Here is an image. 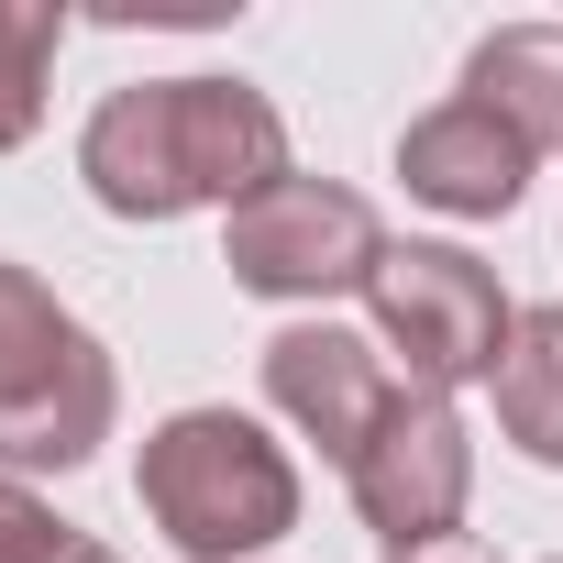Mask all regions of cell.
<instances>
[{"label": "cell", "mask_w": 563, "mask_h": 563, "mask_svg": "<svg viewBox=\"0 0 563 563\" xmlns=\"http://www.w3.org/2000/svg\"><path fill=\"white\" fill-rule=\"evenodd\" d=\"M343 486H354V519L376 530V552L464 541V508H475V431H464V409L398 387V409H387L376 442L343 464Z\"/></svg>", "instance_id": "obj_6"}, {"label": "cell", "mask_w": 563, "mask_h": 563, "mask_svg": "<svg viewBox=\"0 0 563 563\" xmlns=\"http://www.w3.org/2000/svg\"><path fill=\"white\" fill-rule=\"evenodd\" d=\"M486 398H497V442H508L519 464H552V475H563V299L519 310V332H508Z\"/></svg>", "instance_id": "obj_10"}, {"label": "cell", "mask_w": 563, "mask_h": 563, "mask_svg": "<svg viewBox=\"0 0 563 563\" xmlns=\"http://www.w3.org/2000/svg\"><path fill=\"white\" fill-rule=\"evenodd\" d=\"M387 563H475V541H431V552H387Z\"/></svg>", "instance_id": "obj_14"}, {"label": "cell", "mask_w": 563, "mask_h": 563, "mask_svg": "<svg viewBox=\"0 0 563 563\" xmlns=\"http://www.w3.org/2000/svg\"><path fill=\"white\" fill-rule=\"evenodd\" d=\"M530 144L486 111V100H431L409 133H398V177H409V199L420 210H442V221H508L519 199H530Z\"/></svg>", "instance_id": "obj_8"}, {"label": "cell", "mask_w": 563, "mask_h": 563, "mask_svg": "<svg viewBox=\"0 0 563 563\" xmlns=\"http://www.w3.org/2000/svg\"><path fill=\"white\" fill-rule=\"evenodd\" d=\"M133 497L177 563H265L299 530V453L254 409H166L133 453Z\"/></svg>", "instance_id": "obj_2"}, {"label": "cell", "mask_w": 563, "mask_h": 563, "mask_svg": "<svg viewBox=\"0 0 563 563\" xmlns=\"http://www.w3.org/2000/svg\"><path fill=\"white\" fill-rule=\"evenodd\" d=\"M122 420L111 343L45 288L34 265L0 254V475H78Z\"/></svg>", "instance_id": "obj_3"}, {"label": "cell", "mask_w": 563, "mask_h": 563, "mask_svg": "<svg viewBox=\"0 0 563 563\" xmlns=\"http://www.w3.org/2000/svg\"><path fill=\"white\" fill-rule=\"evenodd\" d=\"M221 265H232V288L243 299H276V310H321L332 299H365L376 288V265H387V221L365 188L343 177H276L265 199H243L221 221Z\"/></svg>", "instance_id": "obj_4"}, {"label": "cell", "mask_w": 563, "mask_h": 563, "mask_svg": "<svg viewBox=\"0 0 563 563\" xmlns=\"http://www.w3.org/2000/svg\"><path fill=\"white\" fill-rule=\"evenodd\" d=\"M78 177L111 221H188L243 210L288 177V111L254 78H133L89 111Z\"/></svg>", "instance_id": "obj_1"}, {"label": "cell", "mask_w": 563, "mask_h": 563, "mask_svg": "<svg viewBox=\"0 0 563 563\" xmlns=\"http://www.w3.org/2000/svg\"><path fill=\"white\" fill-rule=\"evenodd\" d=\"M67 530H78V519H56L23 475H0V563H56V552H67Z\"/></svg>", "instance_id": "obj_12"}, {"label": "cell", "mask_w": 563, "mask_h": 563, "mask_svg": "<svg viewBox=\"0 0 563 563\" xmlns=\"http://www.w3.org/2000/svg\"><path fill=\"white\" fill-rule=\"evenodd\" d=\"M552 563H563V552H552Z\"/></svg>", "instance_id": "obj_15"}, {"label": "cell", "mask_w": 563, "mask_h": 563, "mask_svg": "<svg viewBox=\"0 0 563 563\" xmlns=\"http://www.w3.org/2000/svg\"><path fill=\"white\" fill-rule=\"evenodd\" d=\"M56 563H122V552H111L100 530H67V552H56Z\"/></svg>", "instance_id": "obj_13"}, {"label": "cell", "mask_w": 563, "mask_h": 563, "mask_svg": "<svg viewBox=\"0 0 563 563\" xmlns=\"http://www.w3.org/2000/svg\"><path fill=\"white\" fill-rule=\"evenodd\" d=\"M265 409L288 420L299 442H321L332 464H354L376 442V420L398 409V365L376 354V332L288 321V332H265Z\"/></svg>", "instance_id": "obj_7"}, {"label": "cell", "mask_w": 563, "mask_h": 563, "mask_svg": "<svg viewBox=\"0 0 563 563\" xmlns=\"http://www.w3.org/2000/svg\"><path fill=\"white\" fill-rule=\"evenodd\" d=\"M67 34H78V23L56 12V0H0V155H23V144L45 133Z\"/></svg>", "instance_id": "obj_11"}, {"label": "cell", "mask_w": 563, "mask_h": 563, "mask_svg": "<svg viewBox=\"0 0 563 563\" xmlns=\"http://www.w3.org/2000/svg\"><path fill=\"white\" fill-rule=\"evenodd\" d=\"M365 321H376V354L398 365V387H420V398L486 387L508 332H519L497 265H475L464 243H387L376 288H365Z\"/></svg>", "instance_id": "obj_5"}, {"label": "cell", "mask_w": 563, "mask_h": 563, "mask_svg": "<svg viewBox=\"0 0 563 563\" xmlns=\"http://www.w3.org/2000/svg\"><path fill=\"white\" fill-rule=\"evenodd\" d=\"M464 100H486L530 155H563V23H497L464 56Z\"/></svg>", "instance_id": "obj_9"}]
</instances>
